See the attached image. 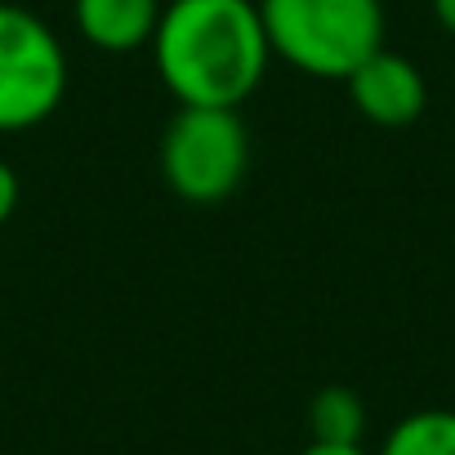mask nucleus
Returning a JSON list of instances; mask_svg holds the SVG:
<instances>
[{"label": "nucleus", "instance_id": "f257e3e1", "mask_svg": "<svg viewBox=\"0 0 455 455\" xmlns=\"http://www.w3.org/2000/svg\"><path fill=\"white\" fill-rule=\"evenodd\" d=\"M148 50L183 108H242L273 63L255 0H170Z\"/></svg>", "mask_w": 455, "mask_h": 455}, {"label": "nucleus", "instance_id": "f03ea898", "mask_svg": "<svg viewBox=\"0 0 455 455\" xmlns=\"http://www.w3.org/2000/svg\"><path fill=\"white\" fill-rule=\"evenodd\" d=\"M273 59L313 81H348L388 32L384 0H255Z\"/></svg>", "mask_w": 455, "mask_h": 455}, {"label": "nucleus", "instance_id": "7ed1b4c3", "mask_svg": "<svg viewBox=\"0 0 455 455\" xmlns=\"http://www.w3.org/2000/svg\"><path fill=\"white\" fill-rule=\"evenodd\" d=\"M251 170V130L237 108H183L161 134V179L188 205L228 201Z\"/></svg>", "mask_w": 455, "mask_h": 455}, {"label": "nucleus", "instance_id": "20e7f679", "mask_svg": "<svg viewBox=\"0 0 455 455\" xmlns=\"http://www.w3.org/2000/svg\"><path fill=\"white\" fill-rule=\"evenodd\" d=\"M68 50L28 5L0 0V134L36 130L68 99Z\"/></svg>", "mask_w": 455, "mask_h": 455}, {"label": "nucleus", "instance_id": "39448f33", "mask_svg": "<svg viewBox=\"0 0 455 455\" xmlns=\"http://www.w3.org/2000/svg\"><path fill=\"white\" fill-rule=\"evenodd\" d=\"M344 85H348V103L357 108V116H366L379 130L415 125L428 108V81L419 63L388 45H379L362 68H353Z\"/></svg>", "mask_w": 455, "mask_h": 455}, {"label": "nucleus", "instance_id": "423d86ee", "mask_svg": "<svg viewBox=\"0 0 455 455\" xmlns=\"http://www.w3.org/2000/svg\"><path fill=\"white\" fill-rule=\"evenodd\" d=\"M161 10V0H72V23L99 54H134L152 45Z\"/></svg>", "mask_w": 455, "mask_h": 455}, {"label": "nucleus", "instance_id": "0eeeda50", "mask_svg": "<svg viewBox=\"0 0 455 455\" xmlns=\"http://www.w3.org/2000/svg\"><path fill=\"white\" fill-rule=\"evenodd\" d=\"M379 455H455V411L424 406L402 415L388 428Z\"/></svg>", "mask_w": 455, "mask_h": 455}, {"label": "nucleus", "instance_id": "6e6552de", "mask_svg": "<svg viewBox=\"0 0 455 455\" xmlns=\"http://www.w3.org/2000/svg\"><path fill=\"white\" fill-rule=\"evenodd\" d=\"M366 433V402L344 388L326 384L308 397V437L313 442H362Z\"/></svg>", "mask_w": 455, "mask_h": 455}, {"label": "nucleus", "instance_id": "1a4fd4ad", "mask_svg": "<svg viewBox=\"0 0 455 455\" xmlns=\"http://www.w3.org/2000/svg\"><path fill=\"white\" fill-rule=\"evenodd\" d=\"M19 196H23V188H19V170H14L5 156H0V228H5V223L14 219Z\"/></svg>", "mask_w": 455, "mask_h": 455}, {"label": "nucleus", "instance_id": "9d476101", "mask_svg": "<svg viewBox=\"0 0 455 455\" xmlns=\"http://www.w3.org/2000/svg\"><path fill=\"white\" fill-rule=\"evenodd\" d=\"M299 455H371L362 442H308Z\"/></svg>", "mask_w": 455, "mask_h": 455}, {"label": "nucleus", "instance_id": "9b49d317", "mask_svg": "<svg viewBox=\"0 0 455 455\" xmlns=\"http://www.w3.org/2000/svg\"><path fill=\"white\" fill-rule=\"evenodd\" d=\"M428 5H433L437 28H442L446 36H455V0H428Z\"/></svg>", "mask_w": 455, "mask_h": 455}]
</instances>
